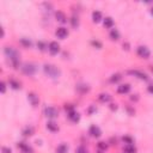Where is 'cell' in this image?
Segmentation results:
<instances>
[{
  "label": "cell",
  "mask_w": 153,
  "mask_h": 153,
  "mask_svg": "<svg viewBox=\"0 0 153 153\" xmlns=\"http://www.w3.org/2000/svg\"><path fill=\"white\" fill-rule=\"evenodd\" d=\"M4 53H5L6 58L10 59L12 67H13V68H18V66H19V60H20V55H19V53L17 52V50H16L15 48H12V47H5Z\"/></svg>",
  "instance_id": "cell-1"
},
{
  "label": "cell",
  "mask_w": 153,
  "mask_h": 153,
  "mask_svg": "<svg viewBox=\"0 0 153 153\" xmlns=\"http://www.w3.org/2000/svg\"><path fill=\"white\" fill-rule=\"evenodd\" d=\"M43 69H44V73L48 76H50V78H58V76L60 75V69L54 65H50V63L44 65Z\"/></svg>",
  "instance_id": "cell-2"
},
{
  "label": "cell",
  "mask_w": 153,
  "mask_h": 153,
  "mask_svg": "<svg viewBox=\"0 0 153 153\" xmlns=\"http://www.w3.org/2000/svg\"><path fill=\"white\" fill-rule=\"evenodd\" d=\"M36 71H37V68L34 63H25V65H23V67H22V72L24 74L29 75V76H32L36 73Z\"/></svg>",
  "instance_id": "cell-3"
},
{
  "label": "cell",
  "mask_w": 153,
  "mask_h": 153,
  "mask_svg": "<svg viewBox=\"0 0 153 153\" xmlns=\"http://www.w3.org/2000/svg\"><path fill=\"white\" fill-rule=\"evenodd\" d=\"M136 54L141 59H148L151 56V52L146 46H139L136 49Z\"/></svg>",
  "instance_id": "cell-4"
},
{
  "label": "cell",
  "mask_w": 153,
  "mask_h": 153,
  "mask_svg": "<svg viewBox=\"0 0 153 153\" xmlns=\"http://www.w3.org/2000/svg\"><path fill=\"white\" fill-rule=\"evenodd\" d=\"M44 115H46V117L47 119H50V120H53V119H55V117H58L59 116V111L54 108V107H47V108H44Z\"/></svg>",
  "instance_id": "cell-5"
},
{
  "label": "cell",
  "mask_w": 153,
  "mask_h": 153,
  "mask_svg": "<svg viewBox=\"0 0 153 153\" xmlns=\"http://www.w3.org/2000/svg\"><path fill=\"white\" fill-rule=\"evenodd\" d=\"M128 74H131V75H133V76H136V78H139V79H141V80H148V75L146 74V73H144L142 71H139V69H131V71H128L127 72Z\"/></svg>",
  "instance_id": "cell-6"
},
{
  "label": "cell",
  "mask_w": 153,
  "mask_h": 153,
  "mask_svg": "<svg viewBox=\"0 0 153 153\" xmlns=\"http://www.w3.org/2000/svg\"><path fill=\"white\" fill-rule=\"evenodd\" d=\"M48 52L52 55H58L60 53V44L58 42H55V41L50 42L48 44Z\"/></svg>",
  "instance_id": "cell-7"
},
{
  "label": "cell",
  "mask_w": 153,
  "mask_h": 153,
  "mask_svg": "<svg viewBox=\"0 0 153 153\" xmlns=\"http://www.w3.org/2000/svg\"><path fill=\"white\" fill-rule=\"evenodd\" d=\"M55 36L60 40H65V38L68 36V30L65 27H60L55 30Z\"/></svg>",
  "instance_id": "cell-8"
},
{
  "label": "cell",
  "mask_w": 153,
  "mask_h": 153,
  "mask_svg": "<svg viewBox=\"0 0 153 153\" xmlns=\"http://www.w3.org/2000/svg\"><path fill=\"white\" fill-rule=\"evenodd\" d=\"M88 134H90L92 138H99L102 135V131L98 126L96 124H92L90 128H88Z\"/></svg>",
  "instance_id": "cell-9"
},
{
  "label": "cell",
  "mask_w": 153,
  "mask_h": 153,
  "mask_svg": "<svg viewBox=\"0 0 153 153\" xmlns=\"http://www.w3.org/2000/svg\"><path fill=\"white\" fill-rule=\"evenodd\" d=\"M28 100L30 102V104L32 107H37L38 104H40V98H38V96L34 92H30L28 93Z\"/></svg>",
  "instance_id": "cell-10"
},
{
  "label": "cell",
  "mask_w": 153,
  "mask_h": 153,
  "mask_svg": "<svg viewBox=\"0 0 153 153\" xmlns=\"http://www.w3.org/2000/svg\"><path fill=\"white\" fill-rule=\"evenodd\" d=\"M131 91V85L129 84H121L120 86H117V93L120 95H127Z\"/></svg>",
  "instance_id": "cell-11"
},
{
  "label": "cell",
  "mask_w": 153,
  "mask_h": 153,
  "mask_svg": "<svg viewBox=\"0 0 153 153\" xmlns=\"http://www.w3.org/2000/svg\"><path fill=\"white\" fill-rule=\"evenodd\" d=\"M17 147H18L23 153H34V149H32L28 144H25V142H19V144H17Z\"/></svg>",
  "instance_id": "cell-12"
},
{
  "label": "cell",
  "mask_w": 153,
  "mask_h": 153,
  "mask_svg": "<svg viewBox=\"0 0 153 153\" xmlns=\"http://www.w3.org/2000/svg\"><path fill=\"white\" fill-rule=\"evenodd\" d=\"M55 18H56V20H58L59 23H61V24L67 23V17H66V15L63 13L62 11H56V12H55Z\"/></svg>",
  "instance_id": "cell-13"
},
{
  "label": "cell",
  "mask_w": 153,
  "mask_h": 153,
  "mask_svg": "<svg viewBox=\"0 0 153 153\" xmlns=\"http://www.w3.org/2000/svg\"><path fill=\"white\" fill-rule=\"evenodd\" d=\"M47 129L48 131H50V132H53V133H55V132H58L59 131V126H58V123L55 122V121H48L47 122Z\"/></svg>",
  "instance_id": "cell-14"
},
{
  "label": "cell",
  "mask_w": 153,
  "mask_h": 153,
  "mask_svg": "<svg viewBox=\"0 0 153 153\" xmlns=\"http://www.w3.org/2000/svg\"><path fill=\"white\" fill-rule=\"evenodd\" d=\"M68 119H69L72 122L76 123V122H79V120H80V115H79V112H76L75 110H73V111H69V112H68Z\"/></svg>",
  "instance_id": "cell-15"
},
{
  "label": "cell",
  "mask_w": 153,
  "mask_h": 153,
  "mask_svg": "<svg viewBox=\"0 0 153 153\" xmlns=\"http://www.w3.org/2000/svg\"><path fill=\"white\" fill-rule=\"evenodd\" d=\"M103 19V15H102L100 11H93L92 12V22L93 23H99Z\"/></svg>",
  "instance_id": "cell-16"
},
{
  "label": "cell",
  "mask_w": 153,
  "mask_h": 153,
  "mask_svg": "<svg viewBox=\"0 0 153 153\" xmlns=\"http://www.w3.org/2000/svg\"><path fill=\"white\" fill-rule=\"evenodd\" d=\"M120 36H121V35H120V31H119L117 29H114V28H112V29L110 30V34H109V37L111 38V40H112V41H117V40H119V38H120Z\"/></svg>",
  "instance_id": "cell-17"
},
{
  "label": "cell",
  "mask_w": 153,
  "mask_h": 153,
  "mask_svg": "<svg viewBox=\"0 0 153 153\" xmlns=\"http://www.w3.org/2000/svg\"><path fill=\"white\" fill-rule=\"evenodd\" d=\"M98 99H99V102H102V103H109L111 100V96L109 93H100L98 96Z\"/></svg>",
  "instance_id": "cell-18"
},
{
  "label": "cell",
  "mask_w": 153,
  "mask_h": 153,
  "mask_svg": "<svg viewBox=\"0 0 153 153\" xmlns=\"http://www.w3.org/2000/svg\"><path fill=\"white\" fill-rule=\"evenodd\" d=\"M103 25H104V28L107 29H112L114 27V20L111 17H105L104 20H103Z\"/></svg>",
  "instance_id": "cell-19"
},
{
  "label": "cell",
  "mask_w": 153,
  "mask_h": 153,
  "mask_svg": "<svg viewBox=\"0 0 153 153\" xmlns=\"http://www.w3.org/2000/svg\"><path fill=\"white\" fill-rule=\"evenodd\" d=\"M122 79V75L120 74V73H115V74H112L111 76H110V83L111 84H116V83H119L120 80Z\"/></svg>",
  "instance_id": "cell-20"
},
{
  "label": "cell",
  "mask_w": 153,
  "mask_h": 153,
  "mask_svg": "<svg viewBox=\"0 0 153 153\" xmlns=\"http://www.w3.org/2000/svg\"><path fill=\"white\" fill-rule=\"evenodd\" d=\"M19 42H20V44H22L24 48H30V47L32 46V42L29 40V38H25V37L20 38V40H19Z\"/></svg>",
  "instance_id": "cell-21"
},
{
  "label": "cell",
  "mask_w": 153,
  "mask_h": 153,
  "mask_svg": "<svg viewBox=\"0 0 153 153\" xmlns=\"http://www.w3.org/2000/svg\"><path fill=\"white\" fill-rule=\"evenodd\" d=\"M8 85L13 88V90H19V88H20V83L17 81V80H15V79H10Z\"/></svg>",
  "instance_id": "cell-22"
},
{
  "label": "cell",
  "mask_w": 153,
  "mask_h": 153,
  "mask_svg": "<svg viewBox=\"0 0 153 153\" xmlns=\"http://www.w3.org/2000/svg\"><path fill=\"white\" fill-rule=\"evenodd\" d=\"M71 25H72L73 29H78L79 28V18L76 16H73L71 18Z\"/></svg>",
  "instance_id": "cell-23"
},
{
  "label": "cell",
  "mask_w": 153,
  "mask_h": 153,
  "mask_svg": "<svg viewBox=\"0 0 153 153\" xmlns=\"http://www.w3.org/2000/svg\"><path fill=\"white\" fill-rule=\"evenodd\" d=\"M68 152V146L66 144H61L56 148V153H67Z\"/></svg>",
  "instance_id": "cell-24"
},
{
  "label": "cell",
  "mask_w": 153,
  "mask_h": 153,
  "mask_svg": "<svg viewBox=\"0 0 153 153\" xmlns=\"http://www.w3.org/2000/svg\"><path fill=\"white\" fill-rule=\"evenodd\" d=\"M123 149L124 153H136V147L134 145H126Z\"/></svg>",
  "instance_id": "cell-25"
},
{
  "label": "cell",
  "mask_w": 153,
  "mask_h": 153,
  "mask_svg": "<svg viewBox=\"0 0 153 153\" xmlns=\"http://www.w3.org/2000/svg\"><path fill=\"white\" fill-rule=\"evenodd\" d=\"M34 128L32 127H27L24 131H23V135H25V136H31L32 134H34Z\"/></svg>",
  "instance_id": "cell-26"
},
{
  "label": "cell",
  "mask_w": 153,
  "mask_h": 153,
  "mask_svg": "<svg viewBox=\"0 0 153 153\" xmlns=\"http://www.w3.org/2000/svg\"><path fill=\"white\" fill-rule=\"evenodd\" d=\"M37 47H38V49H40V50H42V52H44V50L48 49V46H47L44 42H42V41L37 42Z\"/></svg>",
  "instance_id": "cell-27"
},
{
  "label": "cell",
  "mask_w": 153,
  "mask_h": 153,
  "mask_svg": "<svg viewBox=\"0 0 153 153\" xmlns=\"http://www.w3.org/2000/svg\"><path fill=\"white\" fill-rule=\"evenodd\" d=\"M97 146H98V149H99V151H105V149L108 148V145H107V142H104V141H99V142L97 144Z\"/></svg>",
  "instance_id": "cell-28"
},
{
  "label": "cell",
  "mask_w": 153,
  "mask_h": 153,
  "mask_svg": "<svg viewBox=\"0 0 153 153\" xmlns=\"http://www.w3.org/2000/svg\"><path fill=\"white\" fill-rule=\"evenodd\" d=\"M122 140H123V142L126 145H133V139L131 136H123Z\"/></svg>",
  "instance_id": "cell-29"
},
{
  "label": "cell",
  "mask_w": 153,
  "mask_h": 153,
  "mask_svg": "<svg viewBox=\"0 0 153 153\" xmlns=\"http://www.w3.org/2000/svg\"><path fill=\"white\" fill-rule=\"evenodd\" d=\"M91 44H92L93 47H96L97 49H100V48H102V43H100L99 41H97V40H93V41H91Z\"/></svg>",
  "instance_id": "cell-30"
},
{
  "label": "cell",
  "mask_w": 153,
  "mask_h": 153,
  "mask_svg": "<svg viewBox=\"0 0 153 153\" xmlns=\"http://www.w3.org/2000/svg\"><path fill=\"white\" fill-rule=\"evenodd\" d=\"M75 153H87V149H86L85 146H79L78 148H76Z\"/></svg>",
  "instance_id": "cell-31"
},
{
  "label": "cell",
  "mask_w": 153,
  "mask_h": 153,
  "mask_svg": "<svg viewBox=\"0 0 153 153\" xmlns=\"http://www.w3.org/2000/svg\"><path fill=\"white\" fill-rule=\"evenodd\" d=\"M1 152H3V153H12V149H11L10 147H5V146H4V147L1 148Z\"/></svg>",
  "instance_id": "cell-32"
},
{
  "label": "cell",
  "mask_w": 153,
  "mask_h": 153,
  "mask_svg": "<svg viewBox=\"0 0 153 153\" xmlns=\"http://www.w3.org/2000/svg\"><path fill=\"white\" fill-rule=\"evenodd\" d=\"M0 86H1V92L5 93V91H6V84L4 81H1V83H0Z\"/></svg>",
  "instance_id": "cell-33"
},
{
  "label": "cell",
  "mask_w": 153,
  "mask_h": 153,
  "mask_svg": "<svg viewBox=\"0 0 153 153\" xmlns=\"http://www.w3.org/2000/svg\"><path fill=\"white\" fill-rule=\"evenodd\" d=\"M123 49H126V50H129V43L128 42H123Z\"/></svg>",
  "instance_id": "cell-34"
},
{
  "label": "cell",
  "mask_w": 153,
  "mask_h": 153,
  "mask_svg": "<svg viewBox=\"0 0 153 153\" xmlns=\"http://www.w3.org/2000/svg\"><path fill=\"white\" fill-rule=\"evenodd\" d=\"M147 91H148L151 95H153V84H151V85L147 87Z\"/></svg>",
  "instance_id": "cell-35"
},
{
  "label": "cell",
  "mask_w": 153,
  "mask_h": 153,
  "mask_svg": "<svg viewBox=\"0 0 153 153\" xmlns=\"http://www.w3.org/2000/svg\"><path fill=\"white\" fill-rule=\"evenodd\" d=\"M131 100H135V102L139 100V96H138V95H133V96L131 97Z\"/></svg>",
  "instance_id": "cell-36"
},
{
  "label": "cell",
  "mask_w": 153,
  "mask_h": 153,
  "mask_svg": "<svg viewBox=\"0 0 153 153\" xmlns=\"http://www.w3.org/2000/svg\"><path fill=\"white\" fill-rule=\"evenodd\" d=\"M110 109H111L112 111H115V110H117V105H116V104H110Z\"/></svg>",
  "instance_id": "cell-37"
},
{
  "label": "cell",
  "mask_w": 153,
  "mask_h": 153,
  "mask_svg": "<svg viewBox=\"0 0 153 153\" xmlns=\"http://www.w3.org/2000/svg\"><path fill=\"white\" fill-rule=\"evenodd\" d=\"M96 110H97V109H96L95 107H91L90 109H88V114H92V112H93V111H96Z\"/></svg>",
  "instance_id": "cell-38"
},
{
  "label": "cell",
  "mask_w": 153,
  "mask_h": 153,
  "mask_svg": "<svg viewBox=\"0 0 153 153\" xmlns=\"http://www.w3.org/2000/svg\"><path fill=\"white\" fill-rule=\"evenodd\" d=\"M151 15H152V16H153V7H152V8H151Z\"/></svg>",
  "instance_id": "cell-39"
}]
</instances>
